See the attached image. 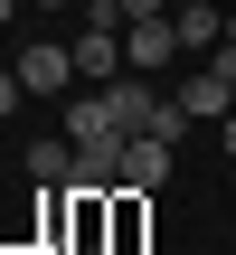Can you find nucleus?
I'll return each mask as SVG.
<instances>
[{
  "label": "nucleus",
  "instance_id": "nucleus-14",
  "mask_svg": "<svg viewBox=\"0 0 236 255\" xmlns=\"http://www.w3.org/2000/svg\"><path fill=\"white\" fill-rule=\"evenodd\" d=\"M28 9H66V0H28Z\"/></svg>",
  "mask_w": 236,
  "mask_h": 255
},
{
  "label": "nucleus",
  "instance_id": "nucleus-10",
  "mask_svg": "<svg viewBox=\"0 0 236 255\" xmlns=\"http://www.w3.org/2000/svg\"><path fill=\"white\" fill-rule=\"evenodd\" d=\"M123 19H170V0H123Z\"/></svg>",
  "mask_w": 236,
  "mask_h": 255
},
{
  "label": "nucleus",
  "instance_id": "nucleus-16",
  "mask_svg": "<svg viewBox=\"0 0 236 255\" xmlns=\"http://www.w3.org/2000/svg\"><path fill=\"white\" fill-rule=\"evenodd\" d=\"M170 9H189V0H170Z\"/></svg>",
  "mask_w": 236,
  "mask_h": 255
},
{
  "label": "nucleus",
  "instance_id": "nucleus-13",
  "mask_svg": "<svg viewBox=\"0 0 236 255\" xmlns=\"http://www.w3.org/2000/svg\"><path fill=\"white\" fill-rule=\"evenodd\" d=\"M227 114H236V66H227Z\"/></svg>",
  "mask_w": 236,
  "mask_h": 255
},
{
  "label": "nucleus",
  "instance_id": "nucleus-1",
  "mask_svg": "<svg viewBox=\"0 0 236 255\" xmlns=\"http://www.w3.org/2000/svg\"><path fill=\"white\" fill-rule=\"evenodd\" d=\"M19 85H28V95H76V47L28 38V47H19Z\"/></svg>",
  "mask_w": 236,
  "mask_h": 255
},
{
  "label": "nucleus",
  "instance_id": "nucleus-3",
  "mask_svg": "<svg viewBox=\"0 0 236 255\" xmlns=\"http://www.w3.org/2000/svg\"><path fill=\"white\" fill-rule=\"evenodd\" d=\"M170 28H180V57H199V66L227 47V9H218V0H189V9H170Z\"/></svg>",
  "mask_w": 236,
  "mask_h": 255
},
{
  "label": "nucleus",
  "instance_id": "nucleus-11",
  "mask_svg": "<svg viewBox=\"0 0 236 255\" xmlns=\"http://www.w3.org/2000/svg\"><path fill=\"white\" fill-rule=\"evenodd\" d=\"M208 66H236V9H227V47H218V57H208Z\"/></svg>",
  "mask_w": 236,
  "mask_h": 255
},
{
  "label": "nucleus",
  "instance_id": "nucleus-7",
  "mask_svg": "<svg viewBox=\"0 0 236 255\" xmlns=\"http://www.w3.org/2000/svg\"><path fill=\"white\" fill-rule=\"evenodd\" d=\"M28 180L38 189H76V142L57 132V142H28Z\"/></svg>",
  "mask_w": 236,
  "mask_h": 255
},
{
  "label": "nucleus",
  "instance_id": "nucleus-6",
  "mask_svg": "<svg viewBox=\"0 0 236 255\" xmlns=\"http://www.w3.org/2000/svg\"><path fill=\"white\" fill-rule=\"evenodd\" d=\"M151 237V189H114V255H142Z\"/></svg>",
  "mask_w": 236,
  "mask_h": 255
},
{
  "label": "nucleus",
  "instance_id": "nucleus-4",
  "mask_svg": "<svg viewBox=\"0 0 236 255\" xmlns=\"http://www.w3.org/2000/svg\"><path fill=\"white\" fill-rule=\"evenodd\" d=\"M170 57H180V28H170V19H132V28H123V66H132V76H161Z\"/></svg>",
  "mask_w": 236,
  "mask_h": 255
},
{
  "label": "nucleus",
  "instance_id": "nucleus-8",
  "mask_svg": "<svg viewBox=\"0 0 236 255\" xmlns=\"http://www.w3.org/2000/svg\"><path fill=\"white\" fill-rule=\"evenodd\" d=\"M180 104H189L199 123H227V66H199V76L180 85Z\"/></svg>",
  "mask_w": 236,
  "mask_h": 255
},
{
  "label": "nucleus",
  "instance_id": "nucleus-5",
  "mask_svg": "<svg viewBox=\"0 0 236 255\" xmlns=\"http://www.w3.org/2000/svg\"><path fill=\"white\" fill-rule=\"evenodd\" d=\"M161 180H170V142L132 132V142H123V189H161Z\"/></svg>",
  "mask_w": 236,
  "mask_h": 255
},
{
  "label": "nucleus",
  "instance_id": "nucleus-9",
  "mask_svg": "<svg viewBox=\"0 0 236 255\" xmlns=\"http://www.w3.org/2000/svg\"><path fill=\"white\" fill-rule=\"evenodd\" d=\"M19 95H28V85H19V66H0V114H19Z\"/></svg>",
  "mask_w": 236,
  "mask_h": 255
},
{
  "label": "nucleus",
  "instance_id": "nucleus-2",
  "mask_svg": "<svg viewBox=\"0 0 236 255\" xmlns=\"http://www.w3.org/2000/svg\"><path fill=\"white\" fill-rule=\"evenodd\" d=\"M114 76H132L123 66V28H76V85H114Z\"/></svg>",
  "mask_w": 236,
  "mask_h": 255
},
{
  "label": "nucleus",
  "instance_id": "nucleus-15",
  "mask_svg": "<svg viewBox=\"0 0 236 255\" xmlns=\"http://www.w3.org/2000/svg\"><path fill=\"white\" fill-rule=\"evenodd\" d=\"M9 9H19V0H0V28H9Z\"/></svg>",
  "mask_w": 236,
  "mask_h": 255
},
{
  "label": "nucleus",
  "instance_id": "nucleus-12",
  "mask_svg": "<svg viewBox=\"0 0 236 255\" xmlns=\"http://www.w3.org/2000/svg\"><path fill=\"white\" fill-rule=\"evenodd\" d=\"M218 132H227V161H236V114H227V123H218Z\"/></svg>",
  "mask_w": 236,
  "mask_h": 255
}]
</instances>
